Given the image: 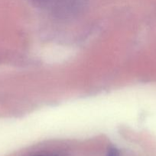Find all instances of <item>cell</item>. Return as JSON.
<instances>
[{"mask_svg": "<svg viewBox=\"0 0 156 156\" xmlns=\"http://www.w3.org/2000/svg\"><path fill=\"white\" fill-rule=\"evenodd\" d=\"M34 5L39 7H46L54 2V0H30ZM58 1V0H57Z\"/></svg>", "mask_w": 156, "mask_h": 156, "instance_id": "obj_1", "label": "cell"}, {"mask_svg": "<svg viewBox=\"0 0 156 156\" xmlns=\"http://www.w3.org/2000/svg\"><path fill=\"white\" fill-rule=\"evenodd\" d=\"M107 156H119V152L116 150V149H111L110 150V152H108V155Z\"/></svg>", "mask_w": 156, "mask_h": 156, "instance_id": "obj_2", "label": "cell"}, {"mask_svg": "<svg viewBox=\"0 0 156 156\" xmlns=\"http://www.w3.org/2000/svg\"><path fill=\"white\" fill-rule=\"evenodd\" d=\"M33 156H44V155H33Z\"/></svg>", "mask_w": 156, "mask_h": 156, "instance_id": "obj_3", "label": "cell"}]
</instances>
